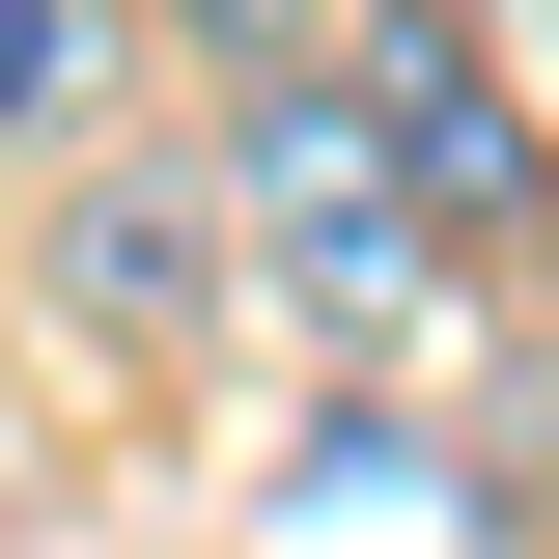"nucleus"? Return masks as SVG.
Returning <instances> with one entry per match:
<instances>
[{
	"label": "nucleus",
	"mask_w": 559,
	"mask_h": 559,
	"mask_svg": "<svg viewBox=\"0 0 559 559\" xmlns=\"http://www.w3.org/2000/svg\"><path fill=\"white\" fill-rule=\"evenodd\" d=\"M84 140H140V28H112V0H0V168L57 197Z\"/></svg>",
	"instance_id": "4"
},
{
	"label": "nucleus",
	"mask_w": 559,
	"mask_h": 559,
	"mask_svg": "<svg viewBox=\"0 0 559 559\" xmlns=\"http://www.w3.org/2000/svg\"><path fill=\"white\" fill-rule=\"evenodd\" d=\"M224 252H252V308H308V336H336V392H392L419 336H448V197H419V140L364 112V57H308V28H252V57H224Z\"/></svg>",
	"instance_id": "1"
},
{
	"label": "nucleus",
	"mask_w": 559,
	"mask_h": 559,
	"mask_svg": "<svg viewBox=\"0 0 559 559\" xmlns=\"http://www.w3.org/2000/svg\"><path fill=\"white\" fill-rule=\"evenodd\" d=\"M28 308H57L112 392H168V364L252 308V252H224V168H197V140H84L57 197H28Z\"/></svg>",
	"instance_id": "2"
},
{
	"label": "nucleus",
	"mask_w": 559,
	"mask_h": 559,
	"mask_svg": "<svg viewBox=\"0 0 559 559\" xmlns=\"http://www.w3.org/2000/svg\"><path fill=\"white\" fill-rule=\"evenodd\" d=\"M532 503L448 448L419 392H308V448H280V559H503Z\"/></svg>",
	"instance_id": "3"
}]
</instances>
